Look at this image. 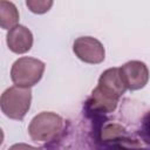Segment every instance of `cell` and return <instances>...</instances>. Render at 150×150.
<instances>
[{"label":"cell","instance_id":"9c48e42d","mask_svg":"<svg viewBox=\"0 0 150 150\" xmlns=\"http://www.w3.org/2000/svg\"><path fill=\"white\" fill-rule=\"evenodd\" d=\"M19 22L16 6L8 0H0V25L4 29H12Z\"/></svg>","mask_w":150,"mask_h":150},{"label":"cell","instance_id":"6da1fadb","mask_svg":"<svg viewBox=\"0 0 150 150\" xmlns=\"http://www.w3.org/2000/svg\"><path fill=\"white\" fill-rule=\"evenodd\" d=\"M32 91L30 88L13 86L7 88L0 98L1 111L12 120H22L30 108Z\"/></svg>","mask_w":150,"mask_h":150},{"label":"cell","instance_id":"8fae6325","mask_svg":"<svg viewBox=\"0 0 150 150\" xmlns=\"http://www.w3.org/2000/svg\"><path fill=\"white\" fill-rule=\"evenodd\" d=\"M124 134V129L118 124H109L103 129L102 137L104 141H115Z\"/></svg>","mask_w":150,"mask_h":150},{"label":"cell","instance_id":"52a82bcc","mask_svg":"<svg viewBox=\"0 0 150 150\" xmlns=\"http://www.w3.org/2000/svg\"><path fill=\"white\" fill-rule=\"evenodd\" d=\"M97 86L105 93L118 98L127 90V86L120 73V68H116V67L104 70L98 79Z\"/></svg>","mask_w":150,"mask_h":150},{"label":"cell","instance_id":"30bf717a","mask_svg":"<svg viewBox=\"0 0 150 150\" xmlns=\"http://www.w3.org/2000/svg\"><path fill=\"white\" fill-rule=\"evenodd\" d=\"M54 0H26V6L34 14H45L52 6Z\"/></svg>","mask_w":150,"mask_h":150},{"label":"cell","instance_id":"5b68a950","mask_svg":"<svg viewBox=\"0 0 150 150\" xmlns=\"http://www.w3.org/2000/svg\"><path fill=\"white\" fill-rule=\"evenodd\" d=\"M121 76L129 90H138L145 87L149 81V69L142 61L132 60L120 67Z\"/></svg>","mask_w":150,"mask_h":150},{"label":"cell","instance_id":"277c9868","mask_svg":"<svg viewBox=\"0 0 150 150\" xmlns=\"http://www.w3.org/2000/svg\"><path fill=\"white\" fill-rule=\"evenodd\" d=\"M74 54L86 63L98 64L103 62L105 57V50L103 45L93 36H80L73 45Z\"/></svg>","mask_w":150,"mask_h":150},{"label":"cell","instance_id":"7c38bea8","mask_svg":"<svg viewBox=\"0 0 150 150\" xmlns=\"http://www.w3.org/2000/svg\"><path fill=\"white\" fill-rule=\"evenodd\" d=\"M142 131H143L144 138H145L148 142H150V114H149V115L146 116V118L144 120Z\"/></svg>","mask_w":150,"mask_h":150},{"label":"cell","instance_id":"ba28073f","mask_svg":"<svg viewBox=\"0 0 150 150\" xmlns=\"http://www.w3.org/2000/svg\"><path fill=\"white\" fill-rule=\"evenodd\" d=\"M118 100H120L118 97H115V96L105 93L97 86L91 91V95L88 98L87 103H88L89 109L97 111V112L108 114V112H112L117 108Z\"/></svg>","mask_w":150,"mask_h":150},{"label":"cell","instance_id":"8992f818","mask_svg":"<svg viewBox=\"0 0 150 150\" xmlns=\"http://www.w3.org/2000/svg\"><path fill=\"white\" fill-rule=\"evenodd\" d=\"M6 42L11 52L15 54H25L29 52L33 46V34L27 27L16 25L8 30Z\"/></svg>","mask_w":150,"mask_h":150},{"label":"cell","instance_id":"3957f363","mask_svg":"<svg viewBox=\"0 0 150 150\" xmlns=\"http://www.w3.org/2000/svg\"><path fill=\"white\" fill-rule=\"evenodd\" d=\"M45 63L34 57H20L18 59L11 69V79L15 86L30 88L42 79L45 73Z\"/></svg>","mask_w":150,"mask_h":150},{"label":"cell","instance_id":"7a4b0ae2","mask_svg":"<svg viewBox=\"0 0 150 150\" xmlns=\"http://www.w3.org/2000/svg\"><path fill=\"white\" fill-rule=\"evenodd\" d=\"M63 129V120L52 111H42L33 117L28 125V134L34 142L47 143L54 141Z\"/></svg>","mask_w":150,"mask_h":150}]
</instances>
